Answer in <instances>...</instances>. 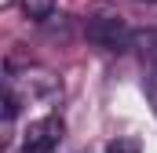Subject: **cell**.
I'll return each mask as SVG.
<instances>
[{
  "mask_svg": "<svg viewBox=\"0 0 157 153\" xmlns=\"http://www.w3.org/2000/svg\"><path fill=\"white\" fill-rule=\"evenodd\" d=\"M84 37L91 40L95 47H102V51H124V47H132L135 29H132L124 18H113V15H95V18H88Z\"/></svg>",
  "mask_w": 157,
  "mask_h": 153,
  "instance_id": "obj_2",
  "label": "cell"
},
{
  "mask_svg": "<svg viewBox=\"0 0 157 153\" xmlns=\"http://www.w3.org/2000/svg\"><path fill=\"white\" fill-rule=\"evenodd\" d=\"M4 91H11V95L18 99V106H29V102H55V99L62 95L55 73L37 69V66L18 73L11 62H7V69H4Z\"/></svg>",
  "mask_w": 157,
  "mask_h": 153,
  "instance_id": "obj_1",
  "label": "cell"
},
{
  "mask_svg": "<svg viewBox=\"0 0 157 153\" xmlns=\"http://www.w3.org/2000/svg\"><path fill=\"white\" fill-rule=\"evenodd\" d=\"M106 153H143V146H139V139H132V135H117V139L106 142Z\"/></svg>",
  "mask_w": 157,
  "mask_h": 153,
  "instance_id": "obj_6",
  "label": "cell"
},
{
  "mask_svg": "<svg viewBox=\"0 0 157 153\" xmlns=\"http://www.w3.org/2000/svg\"><path fill=\"white\" fill-rule=\"evenodd\" d=\"M132 47H139V55H143V58L157 62V29H135Z\"/></svg>",
  "mask_w": 157,
  "mask_h": 153,
  "instance_id": "obj_4",
  "label": "cell"
},
{
  "mask_svg": "<svg viewBox=\"0 0 157 153\" xmlns=\"http://www.w3.org/2000/svg\"><path fill=\"white\" fill-rule=\"evenodd\" d=\"M18 4H22L26 18L44 22V18H51V11H55V4H59V0H18Z\"/></svg>",
  "mask_w": 157,
  "mask_h": 153,
  "instance_id": "obj_5",
  "label": "cell"
},
{
  "mask_svg": "<svg viewBox=\"0 0 157 153\" xmlns=\"http://www.w3.org/2000/svg\"><path fill=\"white\" fill-rule=\"evenodd\" d=\"M59 142H62V120L55 113H48V117H40V120H33L26 128L18 153H55Z\"/></svg>",
  "mask_w": 157,
  "mask_h": 153,
  "instance_id": "obj_3",
  "label": "cell"
}]
</instances>
